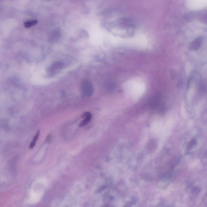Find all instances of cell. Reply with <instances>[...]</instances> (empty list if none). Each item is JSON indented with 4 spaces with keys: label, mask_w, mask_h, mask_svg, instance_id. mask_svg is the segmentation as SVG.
Wrapping results in <instances>:
<instances>
[{
    "label": "cell",
    "mask_w": 207,
    "mask_h": 207,
    "mask_svg": "<svg viewBox=\"0 0 207 207\" xmlns=\"http://www.w3.org/2000/svg\"><path fill=\"white\" fill-rule=\"evenodd\" d=\"M81 89L83 94L87 97L92 96L94 93L93 85L88 80H85L82 82Z\"/></svg>",
    "instance_id": "6da1fadb"
},
{
    "label": "cell",
    "mask_w": 207,
    "mask_h": 207,
    "mask_svg": "<svg viewBox=\"0 0 207 207\" xmlns=\"http://www.w3.org/2000/svg\"><path fill=\"white\" fill-rule=\"evenodd\" d=\"M202 43V40L198 38L192 42L189 46V49L191 51H197L200 48Z\"/></svg>",
    "instance_id": "7a4b0ae2"
},
{
    "label": "cell",
    "mask_w": 207,
    "mask_h": 207,
    "mask_svg": "<svg viewBox=\"0 0 207 207\" xmlns=\"http://www.w3.org/2000/svg\"><path fill=\"white\" fill-rule=\"evenodd\" d=\"M63 67V63L59 62L53 63V65L49 68L48 72L49 73H54L58 70L62 69Z\"/></svg>",
    "instance_id": "3957f363"
},
{
    "label": "cell",
    "mask_w": 207,
    "mask_h": 207,
    "mask_svg": "<svg viewBox=\"0 0 207 207\" xmlns=\"http://www.w3.org/2000/svg\"><path fill=\"white\" fill-rule=\"evenodd\" d=\"M92 116L89 112H86L83 115V117H84V119L79 124L80 126H83L87 124L91 120Z\"/></svg>",
    "instance_id": "277c9868"
},
{
    "label": "cell",
    "mask_w": 207,
    "mask_h": 207,
    "mask_svg": "<svg viewBox=\"0 0 207 207\" xmlns=\"http://www.w3.org/2000/svg\"><path fill=\"white\" fill-rule=\"evenodd\" d=\"M40 135V131L39 130H38V132H37V134H36L35 135V136H34V137L33 138V140H32V141L31 142V144H30V146H29V148H30V149H33V148L34 147V146H35V145L36 142V141L38 139V138L39 137V136Z\"/></svg>",
    "instance_id": "5b68a950"
},
{
    "label": "cell",
    "mask_w": 207,
    "mask_h": 207,
    "mask_svg": "<svg viewBox=\"0 0 207 207\" xmlns=\"http://www.w3.org/2000/svg\"><path fill=\"white\" fill-rule=\"evenodd\" d=\"M37 21H31V22H26L24 24V26L26 28H29V27H31L32 26H33L35 24H36Z\"/></svg>",
    "instance_id": "8992f818"
},
{
    "label": "cell",
    "mask_w": 207,
    "mask_h": 207,
    "mask_svg": "<svg viewBox=\"0 0 207 207\" xmlns=\"http://www.w3.org/2000/svg\"><path fill=\"white\" fill-rule=\"evenodd\" d=\"M51 140V136L50 135H49L47 138L46 142H50V140Z\"/></svg>",
    "instance_id": "52a82bcc"
}]
</instances>
